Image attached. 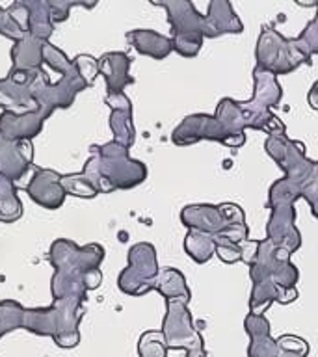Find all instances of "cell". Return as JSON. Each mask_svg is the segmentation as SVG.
Masks as SVG:
<instances>
[{
	"mask_svg": "<svg viewBox=\"0 0 318 357\" xmlns=\"http://www.w3.org/2000/svg\"><path fill=\"white\" fill-rule=\"evenodd\" d=\"M145 178L147 167L144 162L130 158L127 147L112 139L105 145H93L82 172L61 175V186L66 194L88 199L114 190H130Z\"/></svg>",
	"mask_w": 318,
	"mask_h": 357,
	"instance_id": "obj_1",
	"label": "cell"
},
{
	"mask_svg": "<svg viewBox=\"0 0 318 357\" xmlns=\"http://www.w3.org/2000/svg\"><path fill=\"white\" fill-rule=\"evenodd\" d=\"M105 259V250L99 244L77 245L67 238H58L49 250V261L54 268L50 281L52 300L84 298L88 290L99 289L103 273L99 266Z\"/></svg>",
	"mask_w": 318,
	"mask_h": 357,
	"instance_id": "obj_2",
	"label": "cell"
},
{
	"mask_svg": "<svg viewBox=\"0 0 318 357\" xmlns=\"http://www.w3.org/2000/svg\"><path fill=\"white\" fill-rule=\"evenodd\" d=\"M84 298L52 300L49 307L24 309V324L33 335L50 337L60 348H75L80 342L78 324L84 317Z\"/></svg>",
	"mask_w": 318,
	"mask_h": 357,
	"instance_id": "obj_3",
	"label": "cell"
},
{
	"mask_svg": "<svg viewBox=\"0 0 318 357\" xmlns=\"http://www.w3.org/2000/svg\"><path fill=\"white\" fill-rule=\"evenodd\" d=\"M167 11V21L172 24L173 50L184 58L199 54L205 39V17L199 15L190 0H153Z\"/></svg>",
	"mask_w": 318,
	"mask_h": 357,
	"instance_id": "obj_4",
	"label": "cell"
},
{
	"mask_svg": "<svg viewBox=\"0 0 318 357\" xmlns=\"http://www.w3.org/2000/svg\"><path fill=\"white\" fill-rule=\"evenodd\" d=\"M257 67L264 71L272 73L273 77L278 75H289L296 71L301 63L311 66V60L307 58L294 39L283 38L278 30L270 26L262 28L259 41H257Z\"/></svg>",
	"mask_w": 318,
	"mask_h": 357,
	"instance_id": "obj_5",
	"label": "cell"
},
{
	"mask_svg": "<svg viewBox=\"0 0 318 357\" xmlns=\"http://www.w3.org/2000/svg\"><path fill=\"white\" fill-rule=\"evenodd\" d=\"M49 82V75L43 69L36 71H13L6 78H0V108L13 114H26L38 110L39 89Z\"/></svg>",
	"mask_w": 318,
	"mask_h": 357,
	"instance_id": "obj_6",
	"label": "cell"
},
{
	"mask_svg": "<svg viewBox=\"0 0 318 357\" xmlns=\"http://www.w3.org/2000/svg\"><path fill=\"white\" fill-rule=\"evenodd\" d=\"M156 251L149 242H139L128 250V264L117 278V287L128 296H144L156 290L158 279Z\"/></svg>",
	"mask_w": 318,
	"mask_h": 357,
	"instance_id": "obj_7",
	"label": "cell"
},
{
	"mask_svg": "<svg viewBox=\"0 0 318 357\" xmlns=\"http://www.w3.org/2000/svg\"><path fill=\"white\" fill-rule=\"evenodd\" d=\"M264 147L268 155L283 169L285 177L298 181L303 184V188L318 175L317 162L309 160L305 156V145H301L300 142H292L287 138V134L268 136Z\"/></svg>",
	"mask_w": 318,
	"mask_h": 357,
	"instance_id": "obj_8",
	"label": "cell"
},
{
	"mask_svg": "<svg viewBox=\"0 0 318 357\" xmlns=\"http://www.w3.org/2000/svg\"><path fill=\"white\" fill-rule=\"evenodd\" d=\"M162 335L169 350H195L203 348V337L192 324L188 300H167Z\"/></svg>",
	"mask_w": 318,
	"mask_h": 357,
	"instance_id": "obj_9",
	"label": "cell"
},
{
	"mask_svg": "<svg viewBox=\"0 0 318 357\" xmlns=\"http://www.w3.org/2000/svg\"><path fill=\"white\" fill-rule=\"evenodd\" d=\"M175 145H192L201 139H214L227 147H240L245 144V136H234L211 114L188 116L172 134Z\"/></svg>",
	"mask_w": 318,
	"mask_h": 357,
	"instance_id": "obj_10",
	"label": "cell"
},
{
	"mask_svg": "<svg viewBox=\"0 0 318 357\" xmlns=\"http://www.w3.org/2000/svg\"><path fill=\"white\" fill-rule=\"evenodd\" d=\"M26 192L33 203L49 211L60 208L67 195L61 186V175L49 167H33L32 178L26 184Z\"/></svg>",
	"mask_w": 318,
	"mask_h": 357,
	"instance_id": "obj_11",
	"label": "cell"
},
{
	"mask_svg": "<svg viewBox=\"0 0 318 357\" xmlns=\"http://www.w3.org/2000/svg\"><path fill=\"white\" fill-rule=\"evenodd\" d=\"M294 205L273 206L272 216L268 220L266 240H270L275 248L287 251L290 255L301 245V234L294 225Z\"/></svg>",
	"mask_w": 318,
	"mask_h": 357,
	"instance_id": "obj_12",
	"label": "cell"
},
{
	"mask_svg": "<svg viewBox=\"0 0 318 357\" xmlns=\"http://www.w3.org/2000/svg\"><path fill=\"white\" fill-rule=\"evenodd\" d=\"M33 164L32 142H11L0 134V173L10 181H19Z\"/></svg>",
	"mask_w": 318,
	"mask_h": 357,
	"instance_id": "obj_13",
	"label": "cell"
},
{
	"mask_svg": "<svg viewBox=\"0 0 318 357\" xmlns=\"http://www.w3.org/2000/svg\"><path fill=\"white\" fill-rule=\"evenodd\" d=\"M106 105L110 106V128L114 142L123 147H132L136 139V130L132 123V105L125 93L106 95Z\"/></svg>",
	"mask_w": 318,
	"mask_h": 357,
	"instance_id": "obj_14",
	"label": "cell"
},
{
	"mask_svg": "<svg viewBox=\"0 0 318 357\" xmlns=\"http://www.w3.org/2000/svg\"><path fill=\"white\" fill-rule=\"evenodd\" d=\"M45 119L39 110L26 112V114H13L2 112L0 116V134L11 142H30L43 130Z\"/></svg>",
	"mask_w": 318,
	"mask_h": 357,
	"instance_id": "obj_15",
	"label": "cell"
},
{
	"mask_svg": "<svg viewBox=\"0 0 318 357\" xmlns=\"http://www.w3.org/2000/svg\"><path fill=\"white\" fill-rule=\"evenodd\" d=\"M130 56L125 52H106L99 58V73L106 80V95L125 93L123 89L128 84H134V78L130 77Z\"/></svg>",
	"mask_w": 318,
	"mask_h": 357,
	"instance_id": "obj_16",
	"label": "cell"
},
{
	"mask_svg": "<svg viewBox=\"0 0 318 357\" xmlns=\"http://www.w3.org/2000/svg\"><path fill=\"white\" fill-rule=\"evenodd\" d=\"M181 222L192 231L206 234H220L229 227L220 208L214 205H188L181 212Z\"/></svg>",
	"mask_w": 318,
	"mask_h": 357,
	"instance_id": "obj_17",
	"label": "cell"
},
{
	"mask_svg": "<svg viewBox=\"0 0 318 357\" xmlns=\"http://www.w3.org/2000/svg\"><path fill=\"white\" fill-rule=\"evenodd\" d=\"M242 30H244V24L229 2L214 0L209 4V13L205 15V38H220L223 33H240Z\"/></svg>",
	"mask_w": 318,
	"mask_h": 357,
	"instance_id": "obj_18",
	"label": "cell"
},
{
	"mask_svg": "<svg viewBox=\"0 0 318 357\" xmlns=\"http://www.w3.org/2000/svg\"><path fill=\"white\" fill-rule=\"evenodd\" d=\"M45 39H39L32 33H26L21 41H17L11 49V69L13 71H36L43 69V47Z\"/></svg>",
	"mask_w": 318,
	"mask_h": 357,
	"instance_id": "obj_19",
	"label": "cell"
},
{
	"mask_svg": "<svg viewBox=\"0 0 318 357\" xmlns=\"http://www.w3.org/2000/svg\"><path fill=\"white\" fill-rule=\"evenodd\" d=\"M127 41L139 54L149 56L153 60H164L173 52L172 39L153 30H130L127 32Z\"/></svg>",
	"mask_w": 318,
	"mask_h": 357,
	"instance_id": "obj_20",
	"label": "cell"
},
{
	"mask_svg": "<svg viewBox=\"0 0 318 357\" xmlns=\"http://www.w3.org/2000/svg\"><path fill=\"white\" fill-rule=\"evenodd\" d=\"M298 298V290L285 289L272 281H262V283L253 284L250 298V312L253 314H262L266 311L270 303L279 301V303H290Z\"/></svg>",
	"mask_w": 318,
	"mask_h": 357,
	"instance_id": "obj_21",
	"label": "cell"
},
{
	"mask_svg": "<svg viewBox=\"0 0 318 357\" xmlns=\"http://www.w3.org/2000/svg\"><path fill=\"white\" fill-rule=\"evenodd\" d=\"M0 33L11 41H21L28 32V6L26 0L13 2L4 11V21L0 24Z\"/></svg>",
	"mask_w": 318,
	"mask_h": 357,
	"instance_id": "obj_22",
	"label": "cell"
},
{
	"mask_svg": "<svg viewBox=\"0 0 318 357\" xmlns=\"http://www.w3.org/2000/svg\"><path fill=\"white\" fill-rule=\"evenodd\" d=\"M28 6V32L39 39L49 41L54 32V22L50 15V8L47 0H26Z\"/></svg>",
	"mask_w": 318,
	"mask_h": 357,
	"instance_id": "obj_23",
	"label": "cell"
},
{
	"mask_svg": "<svg viewBox=\"0 0 318 357\" xmlns=\"http://www.w3.org/2000/svg\"><path fill=\"white\" fill-rule=\"evenodd\" d=\"M156 290L167 300H188L190 290L186 287V279L177 268H164L156 279Z\"/></svg>",
	"mask_w": 318,
	"mask_h": 357,
	"instance_id": "obj_24",
	"label": "cell"
},
{
	"mask_svg": "<svg viewBox=\"0 0 318 357\" xmlns=\"http://www.w3.org/2000/svg\"><path fill=\"white\" fill-rule=\"evenodd\" d=\"M22 216V201L13 181L0 173V222L13 223Z\"/></svg>",
	"mask_w": 318,
	"mask_h": 357,
	"instance_id": "obj_25",
	"label": "cell"
},
{
	"mask_svg": "<svg viewBox=\"0 0 318 357\" xmlns=\"http://www.w3.org/2000/svg\"><path fill=\"white\" fill-rule=\"evenodd\" d=\"M184 250L192 261L199 264H205L206 261H211L212 255H216V244L212 240V234L192 231V229L184 236Z\"/></svg>",
	"mask_w": 318,
	"mask_h": 357,
	"instance_id": "obj_26",
	"label": "cell"
},
{
	"mask_svg": "<svg viewBox=\"0 0 318 357\" xmlns=\"http://www.w3.org/2000/svg\"><path fill=\"white\" fill-rule=\"evenodd\" d=\"M24 324V307L15 300L0 301V339Z\"/></svg>",
	"mask_w": 318,
	"mask_h": 357,
	"instance_id": "obj_27",
	"label": "cell"
},
{
	"mask_svg": "<svg viewBox=\"0 0 318 357\" xmlns=\"http://www.w3.org/2000/svg\"><path fill=\"white\" fill-rule=\"evenodd\" d=\"M167 344L162 331H145L138 340L139 357H167Z\"/></svg>",
	"mask_w": 318,
	"mask_h": 357,
	"instance_id": "obj_28",
	"label": "cell"
},
{
	"mask_svg": "<svg viewBox=\"0 0 318 357\" xmlns=\"http://www.w3.org/2000/svg\"><path fill=\"white\" fill-rule=\"evenodd\" d=\"M296 43L309 60L315 54H318V15L312 21H309L305 30L296 38Z\"/></svg>",
	"mask_w": 318,
	"mask_h": 357,
	"instance_id": "obj_29",
	"label": "cell"
},
{
	"mask_svg": "<svg viewBox=\"0 0 318 357\" xmlns=\"http://www.w3.org/2000/svg\"><path fill=\"white\" fill-rule=\"evenodd\" d=\"M43 63H47L52 71L60 73V75L67 73L73 67V60L67 58L66 52L54 47L52 43H49V41L43 47Z\"/></svg>",
	"mask_w": 318,
	"mask_h": 357,
	"instance_id": "obj_30",
	"label": "cell"
},
{
	"mask_svg": "<svg viewBox=\"0 0 318 357\" xmlns=\"http://www.w3.org/2000/svg\"><path fill=\"white\" fill-rule=\"evenodd\" d=\"M248 346V357H278L281 348L278 344V339H273L272 335L268 337H255L250 339Z\"/></svg>",
	"mask_w": 318,
	"mask_h": 357,
	"instance_id": "obj_31",
	"label": "cell"
},
{
	"mask_svg": "<svg viewBox=\"0 0 318 357\" xmlns=\"http://www.w3.org/2000/svg\"><path fill=\"white\" fill-rule=\"evenodd\" d=\"M75 6H82V8H95L97 2H82V0H50V15H52V22H63L69 17V11Z\"/></svg>",
	"mask_w": 318,
	"mask_h": 357,
	"instance_id": "obj_32",
	"label": "cell"
},
{
	"mask_svg": "<svg viewBox=\"0 0 318 357\" xmlns=\"http://www.w3.org/2000/svg\"><path fill=\"white\" fill-rule=\"evenodd\" d=\"M214 240V244H216V257L220 261L227 262V264H234V262H238L244 259V250H242V245L231 244L227 240Z\"/></svg>",
	"mask_w": 318,
	"mask_h": 357,
	"instance_id": "obj_33",
	"label": "cell"
},
{
	"mask_svg": "<svg viewBox=\"0 0 318 357\" xmlns=\"http://www.w3.org/2000/svg\"><path fill=\"white\" fill-rule=\"evenodd\" d=\"M73 61H75V66H77L78 73L82 75L84 80L91 86L97 75H99V60H95L93 56L89 54H78Z\"/></svg>",
	"mask_w": 318,
	"mask_h": 357,
	"instance_id": "obj_34",
	"label": "cell"
},
{
	"mask_svg": "<svg viewBox=\"0 0 318 357\" xmlns=\"http://www.w3.org/2000/svg\"><path fill=\"white\" fill-rule=\"evenodd\" d=\"M245 333L250 335V339L255 337H268L270 335V322H268L264 314H253L248 312V317L244 320Z\"/></svg>",
	"mask_w": 318,
	"mask_h": 357,
	"instance_id": "obj_35",
	"label": "cell"
},
{
	"mask_svg": "<svg viewBox=\"0 0 318 357\" xmlns=\"http://www.w3.org/2000/svg\"><path fill=\"white\" fill-rule=\"evenodd\" d=\"M278 344L281 350L296 351V354H301V356L305 357L309 354V342L305 339L298 337V335H281L278 339Z\"/></svg>",
	"mask_w": 318,
	"mask_h": 357,
	"instance_id": "obj_36",
	"label": "cell"
},
{
	"mask_svg": "<svg viewBox=\"0 0 318 357\" xmlns=\"http://www.w3.org/2000/svg\"><path fill=\"white\" fill-rule=\"evenodd\" d=\"M218 208L222 212L223 220H225V223H227L229 227H231V225L245 223L244 211H242L238 205H234V203H222V205H218Z\"/></svg>",
	"mask_w": 318,
	"mask_h": 357,
	"instance_id": "obj_37",
	"label": "cell"
},
{
	"mask_svg": "<svg viewBox=\"0 0 318 357\" xmlns=\"http://www.w3.org/2000/svg\"><path fill=\"white\" fill-rule=\"evenodd\" d=\"M303 199H307V203L311 205L312 214L318 218V175L312 178L311 183L307 184L305 188H303V194H301Z\"/></svg>",
	"mask_w": 318,
	"mask_h": 357,
	"instance_id": "obj_38",
	"label": "cell"
},
{
	"mask_svg": "<svg viewBox=\"0 0 318 357\" xmlns=\"http://www.w3.org/2000/svg\"><path fill=\"white\" fill-rule=\"evenodd\" d=\"M307 100H309V105H311V108L318 110V80L315 84H312L311 91H309V95H307Z\"/></svg>",
	"mask_w": 318,
	"mask_h": 357,
	"instance_id": "obj_39",
	"label": "cell"
},
{
	"mask_svg": "<svg viewBox=\"0 0 318 357\" xmlns=\"http://www.w3.org/2000/svg\"><path fill=\"white\" fill-rule=\"evenodd\" d=\"M186 357H209L205 351V346L203 348H195V350L186 351Z\"/></svg>",
	"mask_w": 318,
	"mask_h": 357,
	"instance_id": "obj_40",
	"label": "cell"
},
{
	"mask_svg": "<svg viewBox=\"0 0 318 357\" xmlns=\"http://www.w3.org/2000/svg\"><path fill=\"white\" fill-rule=\"evenodd\" d=\"M278 357H305V356H301V354H296V351L281 350V351H279V356H278Z\"/></svg>",
	"mask_w": 318,
	"mask_h": 357,
	"instance_id": "obj_41",
	"label": "cell"
},
{
	"mask_svg": "<svg viewBox=\"0 0 318 357\" xmlns=\"http://www.w3.org/2000/svg\"><path fill=\"white\" fill-rule=\"evenodd\" d=\"M4 8H2V6H0V24H2V21H4Z\"/></svg>",
	"mask_w": 318,
	"mask_h": 357,
	"instance_id": "obj_42",
	"label": "cell"
},
{
	"mask_svg": "<svg viewBox=\"0 0 318 357\" xmlns=\"http://www.w3.org/2000/svg\"><path fill=\"white\" fill-rule=\"evenodd\" d=\"M317 169H318V162H317Z\"/></svg>",
	"mask_w": 318,
	"mask_h": 357,
	"instance_id": "obj_43",
	"label": "cell"
},
{
	"mask_svg": "<svg viewBox=\"0 0 318 357\" xmlns=\"http://www.w3.org/2000/svg\"><path fill=\"white\" fill-rule=\"evenodd\" d=\"M317 6H318V4H317Z\"/></svg>",
	"mask_w": 318,
	"mask_h": 357,
	"instance_id": "obj_44",
	"label": "cell"
}]
</instances>
